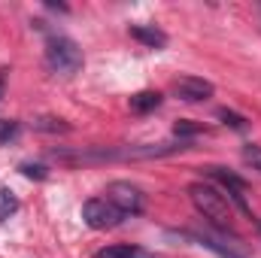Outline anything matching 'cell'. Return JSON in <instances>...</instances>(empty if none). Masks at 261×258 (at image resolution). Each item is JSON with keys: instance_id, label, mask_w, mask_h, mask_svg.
I'll return each instance as SVG.
<instances>
[{"instance_id": "9a60e30c", "label": "cell", "mask_w": 261, "mask_h": 258, "mask_svg": "<svg viewBox=\"0 0 261 258\" xmlns=\"http://www.w3.org/2000/svg\"><path fill=\"white\" fill-rule=\"evenodd\" d=\"M21 173H24L28 179H46V176H49L46 167H40V164H21Z\"/></svg>"}, {"instance_id": "2e32d148", "label": "cell", "mask_w": 261, "mask_h": 258, "mask_svg": "<svg viewBox=\"0 0 261 258\" xmlns=\"http://www.w3.org/2000/svg\"><path fill=\"white\" fill-rule=\"evenodd\" d=\"M15 134H18V122H3V131H0V143H9Z\"/></svg>"}, {"instance_id": "ac0fdd59", "label": "cell", "mask_w": 261, "mask_h": 258, "mask_svg": "<svg viewBox=\"0 0 261 258\" xmlns=\"http://www.w3.org/2000/svg\"><path fill=\"white\" fill-rule=\"evenodd\" d=\"M0 131H3V119H0Z\"/></svg>"}, {"instance_id": "277c9868", "label": "cell", "mask_w": 261, "mask_h": 258, "mask_svg": "<svg viewBox=\"0 0 261 258\" xmlns=\"http://www.w3.org/2000/svg\"><path fill=\"white\" fill-rule=\"evenodd\" d=\"M107 200L116 203L125 216H137V213H143V207H146L143 192H140L134 183H125V179H116V183L107 186Z\"/></svg>"}, {"instance_id": "3957f363", "label": "cell", "mask_w": 261, "mask_h": 258, "mask_svg": "<svg viewBox=\"0 0 261 258\" xmlns=\"http://www.w3.org/2000/svg\"><path fill=\"white\" fill-rule=\"evenodd\" d=\"M82 219L94 231H110V228H119L122 225L125 213L116 203H110L107 197H91V200L82 203Z\"/></svg>"}, {"instance_id": "5bb4252c", "label": "cell", "mask_w": 261, "mask_h": 258, "mask_svg": "<svg viewBox=\"0 0 261 258\" xmlns=\"http://www.w3.org/2000/svg\"><path fill=\"white\" fill-rule=\"evenodd\" d=\"M200 131H203V125H195V122H189V119H179V122L173 125V134H176V137H195Z\"/></svg>"}, {"instance_id": "52a82bcc", "label": "cell", "mask_w": 261, "mask_h": 258, "mask_svg": "<svg viewBox=\"0 0 261 258\" xmlns=\"http://www.w3.org/2000/svg\"><path fill=\"white\" fill-rule=\"evenodd\" d=\"M130 37L140 40V43L149 46V49H164V46H167V34L158 31L155 24H130Z\"/></svg>"}, {"instance_id": "7a4b0ae2", "label": "cell", "mask_w": 261, "mask_h": 258, "mask_svg": "<svg viewBox=\"0 0 261 258\" xmlns=\"http://www.w3.org/2000/svg\"><path fill=\"white\" fill-rule=\"evenodd\" d=\"M46 67L58 76H73L82 67V49L70 37H52L46 46Z\"/></svg>"}, {"instance_id": "4fadbf2b", "label": "cell", "mask_w": 261, "mask_h": 258, "mask_svg": "<svg viewBox=\"0 0 261 258\" xmlns=\"http://www.w3.org/2000/svg\"><path fill=\"white\" fill-rule=\"evenodd\" d=\"M243 161H246L252 170H258V173H261V146H255V143L243 146Z\"/></svg>"}, {"instance_id": "ba28073f", "label": "cell", "mask_w": 261, "mask_h": 258, "mask_svg": "<svg viewBox=\"0 0 261 258\" xmlns=\"http://www.w3.org/2000/svg\"><path fill=\"white\" fill-rule=\"evenodd\" d=\"M161 107V94L158 91H137L134 97H130V113H152V110H158Z\"/></svg>"}, {"instance_id": "e0dca14e", "label": "cell", "mask_w": 261, "mask_h": 258, "mask_svg": "<svg viewBox=\"0 0 261 258\" xmlns=\"http://www.w3.org/2000/svg\"><path fill=\"white\" fill-rule=\"evenodd\" d=\"M0 94H3V79H0Z\"/></svg>"}, {"instance_id": "8fae6325", "label": "cell", "mask_w": 261, "mask_h": 258, "mask_svg": "<svg viewBox=\"0 0 261 258\" xmlns=\"http://www.w3.org/2000/svg\"><path fill=\"white\" fill-rule=\"evenodd\" d=\"M15 210H18V197L9 192V189H0V222L9 219Z\"/></svg>"}, {"instance_id": "30bf717a", "label": "cell", "mask_w": 261, "mask_h": 258, "mask_svg": "<svg viewBox=\"0 0 261 258\" xmlns=\"http://www.w3.org/2000/svg\"><path fill=\"white\" fill-rule=\"evenodd\" d=\"M34 131H43V134H67L70 125H67L64 119H58V116H40V119H34Z\"/></svg>"}, {"instance_id": "5b68a950", "label": "cell", "mask_w": 261, "mask_h": 258, "mask_svg": "<svg viewBox=\"0 0 261 258\" xmlns=\"http://www.w3.org/2000/svg\"><path fill=\"white\" fill-rule=\"evenodd\" d=\"M206 173L225 189V192L231 194V200L237 203V210L243 213V216H249L252 210H249V203H246V183L240 179V176H234L231 170H225V167H206Z\"/></svg>"}, {"instance_id": "7c38bea8", "label": "cell", "mask_w": 261, "mask_h": 258, "mask_svg": "<svg viewBox=\"0 0 261 258\" xmlns=\"http://www.w3.org/2000/svg\"><path fill=\"white\" fill-rule=\"evenodd\" d=\"M219 119H222L225 125H231V128H234V131H246V125H249V122H246L243 116H237L234 110H225V107L219 110Z\"/></svg>"}, {"instance_id": "8992f818", "label": "cell", "mask_w": 261, "mask_h": 258, "mask_svg": "<svg viewBox=\"0 0 261 258\" xmlns=\"http://www.w3.org/2000/svg\"><path fill=\"white\" fill-rule=\"evenodd\" d=\"M213 91H216L213 82H206L200 76H179V79H173V94L179 100H186V104H200V100L213 97Z\"/></svg>"}, {"instance_id": "6da1fadb", "label": "cell", "mask_w": 261, "mask_h": 258, "mask_svg": "<svg viewBox=\"0 0 261 258\" xmlns=\"http://www.w3.org/2000/svg\"><path fill=\"white\" fill-rule=\"evenodd\" d=\"M189 197H192V203H195L197 210L203 213V219H210L219 228H231V210H228L225 194H219L213 186L195 183V186H189Z\"/></svg>"}, {"instance_id": "9c48e42d", "label": "cell", "mask_w": 261, "mask_h": 258, "mask_svg": "<svg viewBox=\"0 0 261 258\" xmlns=\"http://www.w3.org/2000/svg\"><path fill=\"white\" fill-rule=\"evenodd\" d=\"M94 258H155V255H149V252H143L137 246H107Z\"/></svg>"}]
</instances>
